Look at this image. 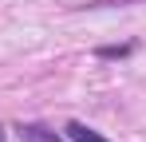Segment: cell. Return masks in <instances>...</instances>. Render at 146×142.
I'll list each match as a JSON object with an SVG mask.
<instances>
[{
  "instance_id": "obj_4",
  "label": "cell",
  "mask_w": 146,
  "mask_h": 142,
  "mask_svg": "<svg viewBox=\"0 0 146 142\" xmlns=\"http://www.w3.org/2000/svg\"><path fill=\"white\" fill-rule=\"evenodd\" d=\"M103 4H138V0H99V4H91V8H103Z\"/></svg>"
},
{
  "instance_id": "obj_1",
  "label": "cell",
  "mask_w": 146,
  "mask_h": 142,
  "mask_svg": "<svg viewBox=\"0 0 146 142\" xmlns=\"http://www.w3.org/2000/svg\"><path fill=\"white\" fill-rule=\"evenodd\" d=\"M63 130H67V138H71V142H111V138H103L99 130H91L87 122H79V118H75V122H67Z\"/></svg>"
},
{
  "instance_id": "obj_2",
  "label": "cell",
  "mask_w": 146,
  "mask_h": 142,
  "mask_svg": "<svg viewBox=\"0 0 146 142\" xmlns=\"http://www.w3.org/2000/svg\"><path fill=\"white\" fill-rule=\"evenodd\" d=\"M20 134H24V142H63L55 130L40 126V122H24V126H20Z\"/></svg>"
},
{
  "instance_id": "obj_5",
  "label": "cell",
  "mask_w": 146,
  "mask_h": 142,
  "mask_svg": "<svg viewBox=\"0 0 146 142\" xmlns=\"http://www.w3.org/2000/svg\"><path fill=\"white\" fill-rule=\"evenodd\" d=\"M0 142H4V130H0Z\"/></svg>"
},
{
  "instance_id": "obj_3",
  "label": "cell",
  "mask_w": 146,
  "mask_h": 142,
  "mask_svg": "<svg viewBox=\"0 0 146 142\" xmlns=\"http://www.w3.org/2000/svg\"><path fill=\"white\" fill-rule=\"evenodd\" d=\"M134 51V44H119V47H99L95 55L99 59H122V55H130Z\"/></svg>"
}]
</instances>
